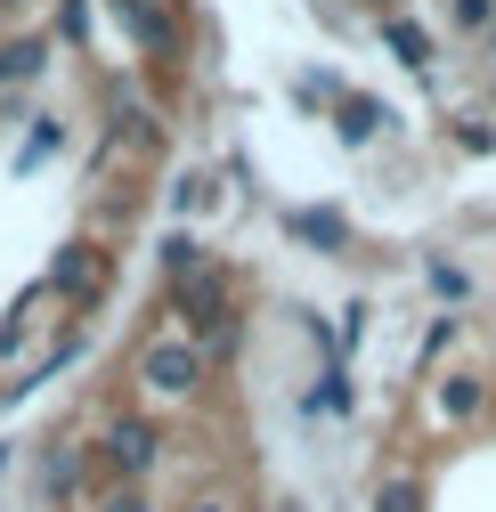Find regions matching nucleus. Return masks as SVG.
<instances>
[{"instance_id":"obj_1","label":"nucleus","mask_w":496,"mask_h":512,"mask_svg":"<svg viewBox=\"0 0 496 512\" xmlns=\"http://www.w3.org/2000/svg\"><path fill=\"white\" fill-rule=\"evenodd\" d=\"M196 374H204V358H196V350H179V342L147 350V382H155V391H188Z\"/></svg>"},{"instance_id":"obj_2","label":"nucleus","mask_w":496,"mask_h":512,"mask_svg":"<svg viewBox=\"0 0 496 512\" xmlns=\"http://www.w3.org/2000/svg\"><path fill=\"white\" fill-rule=\"evenodd\" d=\"M147 456H155V439H147L139 423H122V431L106 439V464H114V472H147Z\"/></svg>"},{"instance_id":"obj_3","label":"nucleus","mask_w":496,"mask_h":512,"mask_svg":"<svg viewBox=\"0 0 496 512\" xmlns=\"http://www.w3.org/2000/svg\"><path fill=\"white\" fill-rule=\"evenodd\" d=\"M33 66H41V49H33V41H17V49H0V82H25Z\"/></svg>"},{"instance_id":"obj_4","label":"nucleus","mask_w":496,"mask_h":512,"mask_svg":"<svg viewBox=\"0 0 496 512\" xmlns=\"http://www.w3.org/2000/svg\"><path fill=\"white\" fill-rule=\"evenodd\" d=\"M106 512H147V504H139V496H114V504H106Z\"/></svg>"},{"instance_id":"obj_5","label":"nucleus","mask_w":496,"mask_h":512,"mask_svg":"<svg viewBox=\"0 0 496 512\" xmlns=\"http://www.w3.org/2000/svg\"><path fill=\"white\" fill-rule=\"evenodd\" d=\"M0 472H9V456H0Z\"/></svg>"}]
</instances>
